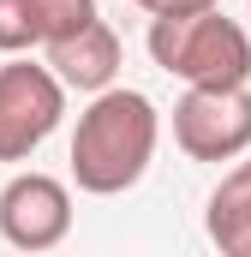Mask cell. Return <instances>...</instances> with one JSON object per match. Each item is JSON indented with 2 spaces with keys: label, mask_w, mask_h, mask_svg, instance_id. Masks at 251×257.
<instances>
[{
  "label": "cell",
  "mask_w": 251,
  "mask_h": 257,
  "mask_svg": "<svg viewBox=\"0 0 251 257\" xmlns=\"http://www.w3.org/2000/svg\"><path fill=\"white\" fill-rule=\"evenodd\" d=\"M156 138H162V114L144 90H96L90 108L78 114L72 132V180L90 197H120L132 192L150 162H156Z\"/></svg>",
  "instance_id": "6da1fadb"
},
{
  "label": "cell",
  "mask_w": 251,
  "mask_h": 257,
  "mask_svg": "<svg viewBox=\"0 0 251 257\" xmlns=\"http://www.w3.org/2000/svg\"><path fill=\"white\" fill-rule=\"evenodd\" d=\"M150 60L180 84H251V36L221 12H150Z\"/></svg>",
  "instance_id": "7a4b0ae2"
},
{
  "label": "cell",
  "mask_w": 251,
  "mask_h": 257,
  "mask_svg": "<svg viewBox=\"0 0 251 257\" xmlns=\"http://www.w3.org/2000/svg\"><path fill=\"white\" fill-rule=\"evenodd\" d=\"M174 144L191 162H233L251 150V84H186L174 102Z\"/></svg>",
  "instance_id": "3957f363"
},
{
  "label": "cell",
  "mask_w": 251,
  "mask_h": 257,
  "mask_svg": "<svg viewBox=\"0 0 251 257\" xmlns=\"http://www.w3.org/2000/svg\"><path fill=\"white\" fill-rule=\"evenodd\" d=\"M66 114V84L36 60L0 66V162H30Z\"/></svg>",
  "instance_id": "277c9868"
},
{
  "label": "cell",
  "mask_w": 251,
  "mask_h": 257,
  "mask_svg": "<svg viewBox=\"0 0 251 257\" xmlns=\"http://www.w3.org/2000/svg\"><path fill=\"white\" fill-rule=\"evenodd\" d=\"M72 233V192L54 174H18L0 192V239L18 251H54Z\"/></svg>",
  "instance_id": "5b68a950"
},
{
  "label": "cell",
  "mask_w": 251,
  "mask_h": 257,
  "mask_svg": "<svg viewBox=\"0 0 251 257\" xmlns=\"http://www.w3.org/2000/svg\"><path fill=\"white\" fill-rule=\"evenodd\" d=\"M42 48H48V72L60 78L66 90H84V96H96V90H108V84L120 78V36L102 24V12H96L90 24H78L72 36L42 42Z\"/></svg>",
  "instance_id": "8992f818"
},
{
  "label": "cell",
  "mask_w": 251,
  "mask_h": 257,
  "mask_svg": "<svg viewBox=\"0 0 251 257\" xmlns=\"http://www.w3.org/2000/svg\"><path fill=\"white\" fill-rule=\"evenodd\" d=\"M203 233H209L227 257H251V150L233 156V168H227L221 186L209 192Z\"/></svg>",
  "instance_id": "52a82bcc"
},
{
  "label": "cell",
  "mask_w": 251,
  "mask_h": 257,
  "mask_svg": "<svg viewBox=\"0 0 251 257\" xmlns=\"http://www.w3.org/2000/svg\"><path fill=\"white\" fill-rule=\"evenodd\" d=\"M30 48H42L36 6L30 0H0V54H30Z\"/></svg>",
  "instance_id": "ba28073f"
},
{
  "label": "cell",
  "mask_w": 251,
  "mask_h": 257,
  "mask_svg": "<svg viewBox=\"0 0 251 257\" xmlns=\"http://www.w3.org/2000/svg\"><path fill=\"white\" fill-rule=\"evenodd\" d=\"M30 6H36V30H42V42L72 36L78 24L96 18V0H30Z\"/></svg>",
  "instance_id": "9c48e42d"
},
{
  "label": "cell",
  "mask_w": 251,
  "mask_h": 257,
  "mask_svg": "<svg viewBox=\"0 0 251 257\" xmlns=\"http://www.w3.org/2000/svg\"><path fill=\"white\" fill-rule=\"evenodd\" d=\"M132 6H144V12H162V6H168V0H132Z\"/></svg>",
  "instance_id": "30bf717a"
}]
</instances>
